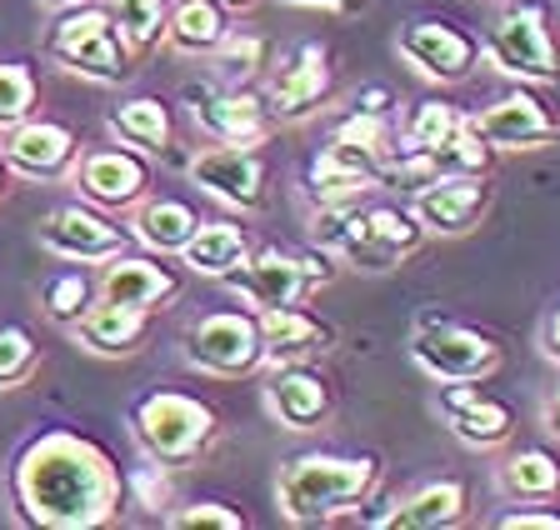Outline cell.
Wrapping results in <instances>:
<instances>
[{
	"label": "cell",
	"mask_w": 560,
	"mask_h": 530,
	"mask_svg": "<svg viewBox=\"0 0 560 530\" xmlns=\"http://www.w3.org/2000/svg\"><path fill=\"white\" fill-rule=\"evenodd\" d=\"M11 500L25 526L101 530L126 506V475L110 450L81 431H40L11 460Z\"/></svg>",
	"instance_id": "1"
},
{
	"label": "cell",
	"mask_w": 560,
	"mask_h": 530,
	"mask_svg": "<svg viewBox=\"0 0 560 530\" xmlns=\"http://www.w3.org/2000/svg\"><path fill=\"white\" fill-rule=\"evenodd\" d=\"M385 481V466L375 450L336 456V450H305L291 456L276 475V510L291 526H330L355 520L361 506H371Z\"/></svg>",
	"instance_id": "2"
},
{
	"label": "cell",
	"mask_w": 560,
	"mask_h": 530,
	"mask_svg": "<svg viewBox=\"0 0 560 530\" xmlns=\"http://www.w3.org/2000/svg\"><path fill=\"white\" fill-rule=\"evenodd\" d=\"M311 236L320 250L355 266L365 275H385L406 266L425 246V225L416 221L410 205H320L311 221Z\"/></svg>",
	"instance_id": "3"
},
{
	"label": "cell",
	"mask_w": 560,
	"mask_h": 530,
	"mask_svg": "<svg viewBox=\"0 0 560 530\" xmlns=\"http://www.w3.org/2000/svg\"><path fill=\"white\" fill-rule=\"evenodd\" d=\"M130 440L145 460H161L171 471L196 466L221 440V415L186 390H145L130 405Z\"/></svg>",
	"instance_id": "4"
},
{
	"label": "cell",
	"mask_w": 560,
	"mask_h": 530,
	"mask_svg": "<svg viewBox=\"0 0 560 530\" xmlns=\"http://www.w3.org/2000/svg\"><path fill=\"white\" fill-rule=\"evenodd\" d=\"M46 56L60 71L81 75L91 85H126L130 71H136V56L126 50L116 21H110V5H101V0H85V5L60 11L50 21Z\"/></svg>",
	"instance_id": "5"
},
{
	"label": "cell",
	"mask_w": 560,
	"mask_h": 530,
	"mask_svg": "<svg viewBox=\"0 0 560 530\" xmlns=\"http://www.w3.org/2000/svg\"><path fill=\"white\" fill-rule=\"evenodd\" d=\"M480 56L521 85H560V46L550 36L546 0H505L480 40Z\"/></svg>",
	"instance_id": "6"
},
{
	"label": "cell",
	"mask_w": 560,
	"mask_h": 530,
	"mask_svg": "<svg viewBox=\"0 0 560 530\" xmlns=\"http://www.w3.org/2000/svg\"><path fill=\"white\" fill-rule=\"evenodd\" d=\"M336 281V256L330 250H280L256 246L241 271H231L221 285L241 295L245 310H270V306H311V295L320 285Z\"/></svg>",
	"instance_id": "7"
},
{
	"label": "cell",
	"mask_w": 560,
	"mask_h": 530,
	"mask_svg": "<svg viewBox=\"0 0 560 530\" xmlns=\"http://www.w3.org/2000/svg\"><path fill=\"white\" fill-rule=\"evenodd\" d=\"M410 361L441 386V380H490L501 370V341L490 330L460 326L445 316H420L410 335Z\"/></svg>",
	"instance_id": "8"
},
{
	"label": "cell",
	"mask_w": 560,
	"mask_h": 530,
	"mask_svg": "<svg viewBox=\"0 0 560 530\" xmlns=\"http://www.w3.org/2000/svg\"><path fill=\"white\" fill-rule=\"evenodd\" d=\"M186 361L210 380H241L266 370L256 310H210L186 326Z\"/></svg>",
	"instance_id": "9"
},
{
	"label": "cell",
	"mask_w": 560,
	"mask_h": 530,
	"mask_svg": "<svg viewBox=\"0 0 560 530\" xmlns=\"http://www.w3.org/2000/svg\"><path fill=\"white\" fill-rule=\"evenodd\" d=\"M35 240H40V250L56 260H75V266H101V260L120 256V250L136 246V236H130V225L110 221V215L101 211V205L91 201H75V205H56L50 215H40V225H35Z\"/></svg>",
	"instance_id": "10"
},
{
	"label": "cell",
	"mask_w": 560,
	"mask_h": 530,
	"mask_svg": "<svg viewBox=\"0 0 560 530\" xmlns=\"http://www.w3.org/2000/svg\"><path fill=\"white\" fill-rule=\"evenodd\" d=\"M190 180H196L206 196H215L221 205L241 215H260L266 211V151L260 145H235V141H215L206 151H196L186 161Z\"/></svg>",
	"instance_id": "11"
},
{
	"label": "cell",
	"mask_w": 560,
	"mask_h": 530,
	"mask_svg": "<svg viewBox=\"0 0 560 530\" xmlns=\"http://www.w3.org/2000/svg\"><path fill=\"white\" fill-rule=\"evenodd\" d=\"M190 116L206 130L210 141H235V145H266L276 116H270L266 95L250 85H221V81H200L186 85Z\"/></svg>",
	"instance_id": "12"
},
{
	"label": "cell",
	"mask_w": 560,
	"mask_h": 530,
	"mask_svg": "<svg viewBox=\"0 0 560 530\" xmlns=\"http://www.w3.org/2000/svg\"><path fill=\"white\" fill-rule=\"evenodd\" d=\"M266 106L276 116V126H295L311 120L315 110L336 95V66H330V46L320 40H301L291 56L280 60V71L266 81Z\"/></svg>",
	"instance_id": "13"
},
{
	"label": "cell",
	"mask_w": 560,
	"mask_h": 530,
	"mask_svg": "<svg viewBox=\"0 0 560 530\" xmlns=\"http://www.w3.org/2000/svg\"><path fill=\"white\" fill-rule=\"evenodd\" d=\"M400 60H410L425 81L455 85L466 81L470 71L480 66V40L470 36L466 25L445 21V15H420V21H406L396 36Z\"/></svg>",
	"instance_id": "14"
},
{
	"label": "cell",
	"mask_w": 560,
	"mask_h": 530,
	"mask_svg": "<svg viewBox=\"0 0 560 530\" xmlns=\"http://www.w3.org/2000/svg\"><path fill=\"white\" fill-rule=\"evenodd\" d=\"M95 295L110 301V306H136V310H171L180 295H186V275L171 266V256H136V250H120V256L101 260L95 271Z\"/></svg>",
	"instance_id": "15"
},
{
	"label": "cell",
	"mask_w": 560,
	"mask_h": 530,
	"mask_svg": "<svg viewBox=\"0 0 560 530\" xmlns=\"http://www.w3.org/2000/svg\"><path fill=\"white\" fill-rule=\"evenodd\" d=\"M70 180L81 190V201L101 211H130L151 190V155L130 151V145H91L75 155Z\"/></svg>",
	"instance_id": "16"
},
{
	"label": "cell",
	"mask_w": 560,
	"mask_h": 530,
	"mask_svg": "<svg viewBox=\"0 0 560 530\" xmlns=\"http://www.w3.org/2000/svg\"><path fill=\"white\" fill-rule=\"evenodd\" d=\"M266 411L285 431H315L336 415V380L315 361H285L266 376Z\"/></svg>",
	"instance_id": "17"
},
{
	"label": "cell",
	"mask_w": 560,
	"mask_h": 530,
	"mask_svg": "<svg viewBox=\"0 0 560 530\" xmlns=\"http://www.w3.org/2000/svg\"><path fill=\"white\" fill-rule=\"evenodd\" d=\"M381 161L385 155L375 151H361V145L350 141H336L330 136L320 151H315V161L305 165V196H311V205L320 211V205H355L365 201V196H375L381 190Z\"/></svg>",
	"instance_id": "18"
},
{
	"label": "cell",
	"mask_w": 560,
	"mask_h": 530,
	"mask_svg": "<svg viewBox=\"0 0 560 530\" xmlns=\"http://www.w3.org/2000/svg\"><path fill=\"white\" fill-rule=\"evenodd\" d=\"M470 126L490 151H546V145L560 141V120L525 85L505 91L486 110H470Z\"/></svg>",
	"instance_id": "19"
},
{
	"label": "cell",
	"mask_w": 560,
	"mask_h": 530,
	"mask_svg": "<svg viewBox=\"0 0 560 530\" xmlns=\"http://www.w3.org/2000/svg\"><path fill=\"white\" fill-rule=\"evenodd\" d=\"M0 155L11 165V176L21 180H66L75 155H81V136L70 126H60V120L25 116L21 126L5 130Z\"/></svg>",
	"instance_id": "20"
},
{
	"label": "cell",
	"mask_w": 560,
	"mask_h": 530,
	"mask_svg": "<svg viewBox=\"0 0 560 530\" xmlns=\"http://www.w3.org/2000/svg\"><path fill=\"white\" fill-rule=\"evenodd\" d=\"M441 415L455 431V440H466L470 450H495L515 436V411L511 401L490 396L486 380H441Z\"/></svg>",
	"instance_id": "21"
},
{
	"label": "cell",
	"mask_w": 560,
	"mask_h": 530,
	"mask_svg": "<svg viewBox=\"0 0 560 530\" xmlns=\"http://www.w3.org/2000/svg\"><path fill=\"white\" fill-rule=\"evenodd\" d=\"M490 205H495L490 176H441L410 196V211L425 225V236H466L486 221Z\"/></svg>",
	"instance_id": "22"
},
{
	"label": "cell",
	"mask_w": 560,
	"mask_h": 530,
	"mask_svg": "<svg viewBox=\"0 0 560 530\" xmlns=\"http://www.w3.org/2000/svg\"><path fill=\"white\" fill-rule=\"evenodd\" d=\"M466 516H470V485L455 481V475H441V481H425L420 491L390 500L385 510H371V516H355V520L381 530H451Z\"/></svg>",
	"instance_id": "23"
},
{
	"label": "cell",
	"mask_w": 560,
	"mask_h": 530,
	"mask_svg": "<svg viewBox=\"0 0 560 530\" xmlns=\"http://www.w3.org/2000/svg\"><path fill=\"white\" fill-rule=\"evenodd\" d=\"M256 320H260V345H266V366L315 361L320 351L336 345V326L320 320L311 306H270L256 310Z\"/></svg>",
	"instance_id": "24"
},
{
	"label": "cell",
	"mask_w": 560,
	"mask_h": 530,
	"mask_svg": "<svg viewBox=\"0 0 560 530\" xmlns=\"http://www.w3.org/2000/svg\"><path fill=\"white\" fill-rule=\"evenodd\" d=\"M126 225H130V236H136V246H145L151 256H180L186 240L200 231V215L180 196H151L145 190L126 211Z\"/></svg>",
	"instance_id": "25"
},
{
	"label": "cell",
	"mask_w": 560,
	"mask_h": 530,
	"mask_svg": "<svg viewBox=\"0 0 560 530\" xmlns=\"http://www.w3.org/2000/svg\"><path fill=\"white\" fill-rule=\"evenodd\" d=\"M151 320H155L151 310L110 306V301L95 295L91 306H85V316L70 326V335L91 355H136L140 345H145V335H151Z\"/></svg>",
	"instance_id": "26"
},
{
	"label": "cell",
	"mask_w": 560,
	"mask_h": 530,
	"mask_svg": "<svg viewBox=\"0 0 560 530\" xmlns=\"http://www.w3.org/2000/svg\"><path fill=\"white\" fill-rule=\"evenodd\" d=\"M250 250H256V240L241 221H200V231L180 250V266L190 275H206V281H225L250 260Z\"/></svg>",
	"instance_id": "27"
},
{
	"label": "cell",
	"mask_w": 560,
	"mask_h": 530,
	"mask_svg": "<svg viewBox=\"0 0 560 530\" xmlns=\"http://www.w3.org/2000/svg\"><path fill=\"white\" fill-rule=\"evenodd\" d=\"M110 136H116L120 145H130V151L161 161L175 145L171 106H165L161 95H130V101H120V106L110 110Z\"/></svg>",
	"instance_id": "28"
},
{
	"label": "cell",
	"mask_w": 560,
	"mask_h": 530,
	"mask_svg": "<svg viewBox=\"0 0 560 530\" xmlns=\"http://www.w3.org/2000/svg\"><path fill=\"white\" fill-rule=\"evenodd\" d=\"M495 485H501L505 500L550 506V500H560V460L540 446H521L495 466Z\"/></svg>",
	"instance_id": "29"
},
{
	"label": "cell",
	"mask_w": 560,
	"mask_h": 530,
	"mask_svg": "<svg viewBox=\"0 0 560 530\" xmlns=\"http://www.w3.org/2000/svg\"><path fill=\"white\" fill-rule=\"evenodd\" d=\"M231 31V11L221 0H175L165 11V40L175 56H200L206 60L210 50L221 46V36Z\"/></svg>",
	"instance_id": "30"
},
{
	"label": "cell",
	"mask_w": 560,
	"mask_h": 530,
	"mask_svg": "<svg viewBox=\"0 0 560 530\" xmlns=\"http://www.w3.org/2000/svg\"><path fill=\"white\" fill-rule=\"evenodd\" d=\"M466 120L470 116L455 106V101H445V95H425V101L410 106L406 126H400V145H406V151L435 155V151H445L460 130H466Z\"/></svg>",
	"instance_id": "31"
},
{
	"label": "cell",
	"mask_w": 560,
	"mask_h": 530,
	"mask_svg": "<svg viewBox=\"0 0 560 530\" xmlns=\"http://www.w3.org/2000/svg\"><path fill=\"white\" fill-rule=\"evenodd\" d=\"M91 301H95V275L85 271V266H75V260H66V271H56L46 281V291H40V310H46V320L60 330L75 326Z\"/></svg>",
	"instance_id": "32"
},
{
	"label": "cell",
	"mask_w": 560,
	"mask_h": 530,
	"mask_svg": "<svg viewBox=\"0 0 560 530\" xmlns=\"http://www.w3.org/2000/svg\"><path fill=\"white\" fill-rule=\"evenodd\" d=\"M105 5H110V21L136 60L151 56L165 40V11H171L165 0H105Z\"/></svg>",
	"instance_id": "33"
},
{
	"label": "cell",
	"mask_w": 560,
	"mask_h": 530,
	"mask_svg": "<svg viewBox=\"0 0 560 530\" xmlns=\"http://www.w3.org/2000/svg\"><path fill=\"white\" fill-rule=\"evenodd\" d=\"M210 66H215V81L221 85H250L260 75V66H266V40L256 36V31H225L221 46L210 50Z\"/></svg>",
	"instance_id": "34"
},
{
	"label": "cell",
	"mask_w": 560,
	"mask_h": 530,
	"mask_svg": "<svg viewBox=\"0 0 560 530\" xmlns=\"http://www.w3.org/2000/svg\"><path fill=\"white\" fill-rule=\"evenodd\" d=\"M40 106V81L25 60H0V130L21 126Z\"/></svg>",
	"instance_id": "35"
},
{
	"label": "cell",
	"mask_w": 560,
	"mask_h": 530,
	"mask_svg": "<svg viewBox=\"0 0 560 530\" xmlns=\"http://www.w3.org/2000/svg\"><path fill=\"white\" fill-rule=\"evenodd\" d=\"M40 370V345L25 326H0V390H21Z\"/></svg>",
	"instance_id": "36"
},
{
	"label": "cell",
	"mask_w": 560,
	"mask_h": 530,
	"mask_svg": "<svg viewBox=\"0 0 560 530\" xmlns=\"http://www.w3.org/2000/svg\"><path fill=\"white\" fill-rule=\"evenodd\" d=\"M126 500L140 510H151V516H171L175 510V481H171V466H161V460H145V466H136V471L126 475Z\"/></svg>",
	"instance_id": "37"
},
{
	"label": "cell",
	"mask_w": 560,
	"mask_h": 530,
	"mask_svg": "<svg viewBox=\"0 0 560 530\" xmlns=\"http://www.w3.org/2000/svg\"><path fill=\"white\" fill-rule=\"evenodd\" d=\"M165 526L175 530H245V516L225 500H196V506H180L165 516Z\"/></svg>",
	"instance_id": "38"
},
{
	"label": "cell",
	"mask_w": 560,
	"mask_h": 530,
	"mask_svg": "<svg viewBox=\"0 0 560 530\" xmlns=\"http://www.w3.org/2000/svg\"><path fill=\"white\" fill-rule=\"evenodd\" d=\"M495 526L501 530H560V510H501L495 516Z\"/></svg>",
	"instance_id": "39"
},
{
	"label": "cell",
	"mask_w": 560,
	"mask_h": 530,
	"mask_svg": "<svg viewBox=\"0 0 560 530\" xmlns=\"http://www.w3.org/2000/svg\"><path fill=\"white\" fill-rule=\"evenodd\" d=\"M390 106H396V91H390V85H365V91L355 95V110H375V116H390Z\"/></svg>",
	"instance_id": "40"
},
{
	"label": "cell",
	"mask_w": 560,
	"mask_h": 530,
	"mask_svg": "<svg viewBox=\"0 0 560 530\" xmlns=\"http://www.w3.org/2000/svg\"><path fill=\"white\" fill-rule=\"evenodd\" d=\"M540 351H546V361H556V366H560V306L546 316V330H540Z\"/></svg>",
	"instance_id": "41"
},
{
	"label": "cell",
	"mask_w": 560,
	"mask_h": 530,
	"mask_svg": "<svg viewBox=\"0 0 560 530\" xmlns=\"http://www.w3.org/2000/svg\"><path fill=\"white\" fill-rule=\"evenodd\" d=\"M540 425H546L550 436L560 440V386H550V396L540 401Z\"/></svg>",
	"instance_id": "42"
},
{
	"label": "cell",
	"mask_w": 560,
	"mask_h": 530,
	"mask_svg": "<svg viewBox=\"0 0 560 530\" xmlns=\"http://www.w3.org/2000/svg\"><path fill=\"white\" fill-rule=\"evenodd\" d=\"M285 5H305V11H336V15H346V11H355L361 0H285Z\"/></svg>",
	"instance_id": "43"
},
{
	"label": "cell",
	"mask_w": 560,
	"mask_h": 530,
	"mask_svg": "<svg viewBox=\"0 0 560 530\" xmlns=\"http://www.w3.org/2000/svg\"><path fill=\"white\" fill-rule=\"evenodd\" d=\"M50 15H60V11H75V5H85V0H40Z\"/></svg>",
	"instance_id": "44"
},
{
	"label": "cell",
	"mask_w": 560,
	"mask_h": 530,
	"mask_svg": "<svg viewBox=\"0 0 560 530\" xmlns=\"http://www.w3.org/2000/svg\"><path fill=\"white\" fill-rule=\"evenodd\" d=\"M5 190H11V165H5V155H0V201H5Z\"/></svg>",
	"instance_id": "45"
},
{
	"label": "cell",
	"mask_w": 560,
	"mask_h": 530,
	"mask_svg": "<svg viewBox=\"0 0 560 530\" xmlns=\"http://www.w3.org/2000/svg\"><path fill=\"white\" fill-rule=\"evenodd\" d=\"M225 11H250V5H260V0H221Z\"/></svg>",
	"instance_id": "46"
}]
</instances>
